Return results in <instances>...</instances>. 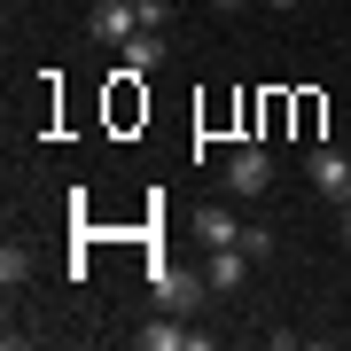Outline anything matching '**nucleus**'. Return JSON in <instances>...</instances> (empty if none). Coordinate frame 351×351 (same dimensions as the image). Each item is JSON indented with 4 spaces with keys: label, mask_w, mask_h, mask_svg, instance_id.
I'll return each mask as SVG.
<instances>
[{
    "label": "nucleus",
    "mask_w": 351,
    "mask_h": 351,
    "mask_svg": "<svg viewBox=\"0 0 351 351\" xmlns=\"http://www.w3.org/2000/svg\"><path fill=\"white\" fill-rule=\"evenodd\" d=\"M203 289H211L203 265H156V304H164V313H195Z\"/></svg>",
    "instance_id": "nucleus-2"
},
{
    "label": "nucleus",
    "mask_w": 351,
    "mask_h": 351,
    "mask_svg": "<svg viewBox=\"0 0 351 351\" xmlns=\"http://www.w3.org/2000/svg\"><path fill=\"white\" fill-rule=\"evenodd\" d=\"M226 188H234V195H265V188H274V156H265V141H242V149L226 156Z\"/></svg>",
    "instance_id": "nucleus-1"
},
{
    "label": "nucleus",
    "mask_w": 351,
    "mask_h": 351,
    "mask_svg": "<svg viewBox=\"0 0 351 351\" xmlns=\"http://www.w3.org/2000/svg\"><path fill=\"white\" fill-rule=\"evenodd\" d=\"M211 336H203V328H188L180 313H164V320H149L141 328V351H203Z\"/></svg>",
    "instance_id": "nucleus-6"
},
{
    "label": "nucleus",
    "mask_w": 351,
    "mask_h": 351,
    "mask_svg": "<svg viewBox=\"0 0 351 351\" xmlns=\"http://www.w3.org/2000/svg\"><path fill=\"white\" fill-rule=\"evenodd\" d=\"M211 8H219V16H234V8H250V0H211Z\"/></svg>",
    "instance_id": "nucleus-11"
},
{
    "label": "nucleus",
    "mask_w": 351,
    "mask_h": 351,
    "mask_svg": "<svg viewBox=\"0 0 351 351\" xmlns=\"http://www.w3.org/2000/svg\"><path fill=\"white\" fill-rule=\"evenodd\" d=\"M86 32L101 39V47H125V39L141 32V16H133V0H94V16H86Z\"/></svg>",
    "instance_id": "nucleus-5"
},
{
    "label": "nucleus",
    "mask_w": 351,
    "mask_h": 351,
    "mask_svg": "<svg viewBox=\"0 0 351 351\" xmlns=\"http://www.w3.org/2000/svg\"><path fill=\"white\" fill-rule=\"evenodd\" d=\"M117 55H125V78H149V71H164V55H172V39H164V32H133V39H125Z\"/></svg>",
    "instance_id": "nucleus-7"
},
{
    "label": "nucleus",
    "mask_w": 351,
    "mask_h": 351,
    "mask_svg": "<svg viewBox=\"0 0 351 351\" xmlns=\"http://www.w3.org/2000/svg\"><path fill=\"white\" fill-rule=\"evenodd\" d=\"M304 180H313L328 203H351V156L343 149H313V156H304Z\"/></svg>",
    "instance_id": "nucleus-3"
},
{
    "label": "nucleus",
    "mask_w": 351,
    "mask_h": 351,
    "mask_svg": "<svg viewBox=\"0 0 351 351\" xmlns=\"http://www.w3.org/2000/svg\"><path fill=\"white\" fill-rule=\"evenodd\" d=\"M133 16H141V32H164V24H172V8H164V0H133Z\"/></svg>",
    "instance_id": "nucleus-10"
},
{
    "label": "nucleus",
    "mask_w": 351,
    "mask_h": 351,
    "mask_svg": "<svg viewBox=\"0 0 351 351\" xmlns=\"http://www.w3.org/2000/svg\"><path fill=\"white\" fill-rule=\"evenodd\" d=\"M203 242H211V250H226V242H242V219L226 211V203H203Z\"/></svg>",
    "instance_id": "nucleus-8"
},
{
    "label": "nucleus",
    "mask_w": 351,
    "mask_h": 351,
    "mask_svg": "<svg viewBox=\"0 0 351 351\" xmlns=\"http://www.w3.org/2000/svg\"><path fill=\"white\" fill-rule=\"evenodd\" d=\"M258 8H297V0H258Z\"/></svg>",
    "instance_id": "nucleus-13"
},
{
    "label": "nucleus",
    "mask_w": 351,
    "mask_h": 351,
    "mask_svg": "<svg viewBox=\"0 0 351 351\" xmlns=\"http://www.w3.org/2000/svg\"><path fill=\"white\" fill-rule=\"evenodd\" d=\"M24 281H32V250L8 242V250H0V289H24Z\"/></svg>",
    "instance_id": "nucleus-9"
},
{
    "label": "nucleus",
    "mask_w": 351,
    "mask_h": 351,
    "mask_svg": "<svg viewBox=\"0 0 351 351\" xmlns=\"http://www.w3.org/2000/svg\"><path fill=\"white\" fill-rule=\"evenodd\" d=\"M343 250H351V203H343Z\"/></svg>",
    "instance_id": "nucleus-12"
},
{
    "label": "nucleus",
    "mask_w": 351,
    "mask_h": 351,
    "mask_svg": "<svg viewBox=\"0 0 351 351\" xmlns=\"http://www.w3.org/2000/svg\"><path fill=\"white\" fill-rule=\"evenodd\" d=\"M250 250H242V242H226V250H211V258H203V281H211V297H234V289L242 281H250Z\"/></svg>",
    "instance_id": "nucleus-4"
}]
</instances>
